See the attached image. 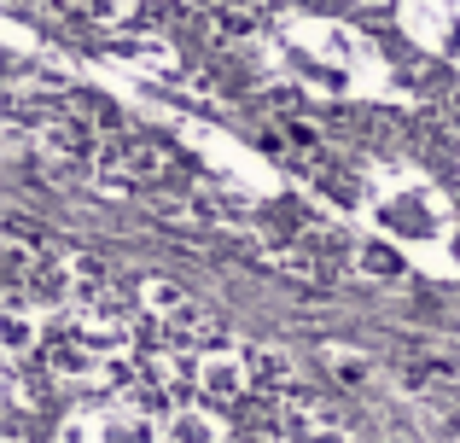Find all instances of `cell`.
Instances as JSON below:
<instances>
[{"instance_id":"obj_7","label":"cell","mask_w":460,"mask_h":443,"mask_svg":"<svg viewBox=\"0 0 460 443\" xmlns=\"http://www.w3.org/2000/svg\"><path fill=\"white\" fill-rule=\"evenodd\" d=\"M35 344H47V315H35V309L23 304V286H12V304H6V356H12V368L30 362Z\"/></svg>"},{"instance_id":"obj_8","label":"cell","mask_w":460,"mask_h":443,"mask_svg":"<svg viewBox=\"0 0 460 443\" xmlns=\"http://www.w3.org/2000/svg\"><path fill=\"white\" fill-rule=\"evenodd\" d=\"M169 443H227V421L210 409V403H192L169 421Z\"/></svg>"},{"instance_id":"obj_2","label":"cell","mask_w":460,"mask_h":443,"mask_svg":"<svg viewBox=\"0 0 460 443\" xmlns=\"http://www.w3.org/2000/svg\"><path fill=\"white\" fill-rule=\"evenodd\" d=\"M373 217H379V227L391 239H408V245H438L449 234V205H443V193L426 175H402V182L379 187Z\"/></svg>"},{"instance_id":"obj_1","label":"cell","mask_w":460,"mask_h":443,"mask_svg":"<svg viewBox=\"0 0 460 443\" xmlns=\"http://www.w3.org/2000/svg\"><path fill=\"white\" fill-rule=\"evenodd\" d=\"M286 65L309 82V88H356V76L367 70V47H361L356 30L344 23H321V18H304L286 30Z\"/></svg>"},{"instance_id":"obj_3","label":"cell","mask_w":460,"mask_h":443,"mask_svg":"<svg viewBox=\"0 0 460 443\" xmlns=\"http://www.w3.org/2000/svg\"><path fill=\"white\" fill-rule=\"evenodd\" d=\"M164 438L169 426L135 403H100V409L88 403V409H70L58 426V443H164Z\"/></svg>"},{"instance_id":"obj_9","label":"cell","mask_w":460,"mask_h":443,"mask_svg":"<svg viewBox=\"0 0 460 443\" xmlns=\"http://www.w3.org/2000/svg\"><path fill=\"white\" fill-rule=\"evenodd\" d=\"M361 262H367V274H379V280H396V274H402L396 251H385V245H367V251H361Z\"/></svg>"},{"instance_id":"obj_5","label":"cell","mask_w":460,"mask_h":443,"mask_svg":"<svg viewBox=\"0 0 460 443\" xmlns=\"http://www.w3.org/2000/svg\"><path fill=\"white\" fill-rule=\"evenodd\" d=\"M408 23L426 47L460 65V0H408Z\"/></svg>"},{"instance_id":"obj_4","label":"cell","mask_w":460,"mask_h":443,"mask_svg":"<svg viewBox=\"0 0 460 443\" xmlns=\"http://www.w3.org/2000/svg\"><path fill=\"white\" fill-rule=\"evenodd\" d=\"M251 385V362H239V356L227 350H204L199 362H192V391H199V403H210V409H227L234 397H245Z\"/></svg>"},{"instance_id":"obj_6","label":"cell","mask_w":460,"mask_h":443,"mask_svg":"<svg viewBox=\"0 0 460 443\" xmlns=\"http://www.w3.org/2000/svg\"><path fill=\"white\" fill-rule=\"evenodd\" d=\"M111 47L128 58V65H140L146 76H175L181 70V53L169 47V35H157V30H117Z\"/></svg>"},{"instance_id":"obj_10","label":"cell","mask_w":460,"mask_h":443,"mask_svg":"<svg viewBox=\"0 0 460 443\" xmlns=\"http://www.w3.org/2000/svg\"><path fill=\"white\" fill-rule=\"evenodd\" d=\"M12 443H23V438H12Z\"/></svg>"}]
</instances>
